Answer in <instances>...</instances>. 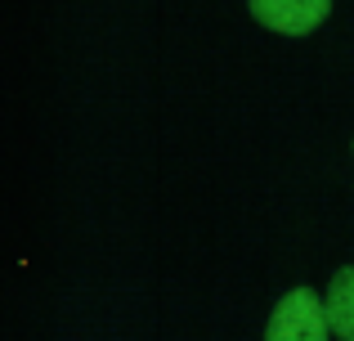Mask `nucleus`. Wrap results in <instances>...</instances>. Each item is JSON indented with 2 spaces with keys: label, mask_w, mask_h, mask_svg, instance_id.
Wrapping results in <instances>:
<instances>
[{
  "label": "nucleus",
  "mask_w": 354,
  "mask_h": 341,
  "mask_svg": "<svg viewBox=\"0 0 354 341\" xmlns=\"http://www.w3.org/2000/svg\"><path fill=\"white\" fill-rule=\"evenodd\" d=\"M265 341H332L328 301L314 288H292L269 315Z\"/></svg>",
  "instance_id": "1"
},
{
  "label": "nucleus",
  "mask_w": 354,
  "mask_h": 341,
  "mask_svg": "<svg viewBox=\"0 0 354 341\" xmlns=\"http://www.w3.org/2000/svg\"><path fill=\"white\" fill-rule=\"evenodd\" d=\"M247 5L260 27L283 36H305L323 27V18L332 14V0H247Z\"/></svg>",
  "instance_id": "2"
},
{
  "label": "nucleus",
  "mask_w": 354,
  "mask_h": 341,
  "mask_svg": "<svg viewBox=\"0 0 354 341\" xmlns=\"http://www.w3.org/2000/svg\"><path fill=\"white\" fill-rule=\"evenodd\" d=\"M328 324L332 337L354 341V265L332 274V288H328Z\"/></svg>",
  "instance_id": "3"
}]
</instances>
